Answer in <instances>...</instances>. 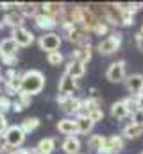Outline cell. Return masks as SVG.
<instances>
[{
    "label": "cell",
    "instance_id": "obj_34",
    "mask_svg": "<svg viewBox=\"0 0 143 154\" xmlns=\"http://www.w3.org/2000/svg\"><path fill=\"white\" fill-rule=\"evenodd\" d=\"M7 129H9V125H7V118H5V115L0 111V136H4V134L7 133Z\"/></svg>",
    "mask_w": 143,
    "mask_h": 154
},
{
    "label": "cell",
    "instance_id": "obj_28",
    "mask_svg": "<svg viewBox=\"0 0 143 154\" xmlns=\"http://www.w3.org/2000/svg\"><path fill=\"white\" fill-rule=\"evenodd\" d=\"M63 59H65V56L57 50V52H50V54H47V63L48 65H52V66H59L61 63H63Z\"/></svg>",
    "mask_w": 143,
    "mask_h": 154
},
{
    "label": "cell",
    "instance_id": "obj_11",
    "mask_svg": "<svg viewBox=\"0 0 143 154\" xmlns=\"http://www.w3.org/2000/svg\"><path fill=\"white\" fill-rule=\"evenodd\" d=\"M125 88L132 97H138L143 90V75L141 74H132L125 79Z\"/></svg>",
    "mask_w": 143,
    "mask_h": 154
},
{
    "label": "cell",
    "instance_id": "obj_42",
    "mask_svg": "<svg viewBox=\"0 0 143 154\" xmlns=\"http://www.w3.org/2000/svg\"><path fill=\"white\" fill-rule=\"evenodd\" d=\"M2 77H4V75H2V72H0V82H2Z\"/></svg>",
    "mask_w": 143,
    "mask_h": 154
},
{
    "label": "cell",
    "instance_id": "obj_23",
    "mask_svg": "<svg viewBox=\"0 0 143 154\" xmlns=\"http://www.w3.org/2000/svg\"><path fill=\"white\" fill-rule=\"evenodd\" d=\"M38 152L39 154H52L54 149H56V140L54 138H41L36 145Z\"/></svg>",
    "mask_w": 143,
    "mask_h": 154
},
{
    "label": "cell",
    "instance_id": "obj_36",
    "mask_svg": "<svg viewBox=\"0 0 143 154\" xmlns=\"http://www.w3.org/2000/svg\"><path fill=\"white\" fill-rule=\"evenodd\" d=\"M132 124H136V125H143V108L132 115Z\"/></svg>",
    "mask_w": 143,
    "mask_h": 154
},
{
    "label": "cell",
    "instance_id": "obj_17",
    "mask_svg": "<svg viewBox=\"0 0 143 154\" xmlns=\"http://www.w3.org/2000/svg\"><path fill=\"white\" fill-rule=\"evenodd\" d=\"M65 72L68 75H72L73 79H81V77H84V74H86V65L81 63V61H70L66 65V70Z\"/></svg>",
    "mask_w": 143,
    "mask_h": 154
},
{
    "label": "cell",
    "instance_id": "obj_14",
    "mask_svg": "<svg viewBox=\"0 0 143 154\" xmlns=\"http://www.w3.org/2000/svg\"><path fill=\"white\" fill-rule=\"evenodd\" d=\"M18 43L13 38H5L0 41V56L2 57H11V56H16L18 52Z\"/></svg>",
    "mask_w": 143,
    "mask_h": 154
},
{
    "label": "cell",
    "instance_id": "obj_25",
    "mask_svg": "<svg viewBox=\"0 0 143 154\" xmlns=\"http://www.w3.org/2000/svg\"><path fill=\"white\" fill-rule=\"evenodd\" d=\"M39 9H41V5H38V4H22V7H20L22 14H23L25 18H27V16H32V20L41 13Z\"/></svg>",
    "mask_w": 143,
    "mask_h": 154
},
{
    "label": "cell",
    "instance_id": "obj_12",
    "mask_svg": "<svg viewBox=\"0 0 143 154\" xmlns=\"http://www.w3.org/2000/svg\"><path fill=\"white\" fill-rule=\"evenodd\" d=\"M57 131L66 134V136H75L79 133V127H77V122L75 118H63L57 122Z\"/></svg>",
    "mask_w": 143,
    "mask_h": 154
},
{
    "label": "cell",
    "instance_id": "obj_26",
    "mask_svg": "<svg viewBox=\"0 0 143 154\" xmlns=\"http://www.w3.org/2000/svg\"><path fill=\"white\" fill-rule=\"evenodd\" d=\"M123 100H125V106H127V109H129L131 116L134 115L136 111H140V109L143 108V102L140 100V99H138V97H132V95H131L129 99H123Z\"/></svg>",
    "mask_w": 143,
    "mask_h": 154
},
{
    "label": "cell",
    "instance_id": "obj_13",
    "mask_svg": "<svg viewBox=\"0 0 143 154\" xmlns=\"http://www.w3.org/2000/svg\"><path fill=\"white\" fill-rule=\"evenodd\" d=\"M65 9H66V5H65V4H59V2H47V4H41V13L50 14V16H54V18H57V20H59V16L65 13Z\"/></svg>",
    "mask_w": 143,
    "mask_h": 154
},
{
    "label": "cell",
    "instance_id": "obj_18",
    "mask_svg": "<svg viewBox=\"0 0 143 154\" xmlns=\"http://www.w3.org/2000/svg\"><path fill=\"white\" fill-rule=\"evenodd\" d=\"M61 149H63V152H66V154H79V151H81V140L77 136H66L63 145H61Z\"/></svg>",
    "mask_w": 143,
    "mask_h": 154
},
{
    "label": "cell",
    "instance_id": "obj_10",
    "mask_svg": "<svg viewBox=\"0 0 143 154\" xmlns=\"http://www.w3.org/2000/svg\"><path fill=\"white\" fill-rule=\"evenodd\" d=\"M57 90H59V95H63V97H72V93L77 90V79H73L72 75H68V74L65 72L63 77L59 79Z\"/></svg>",
    "mask_w": 143,
    "mask_h": 154
},
{
    "label": "cell",
    "instance_id": "obj_1",
    "mask_svg": "<svg viewBox=\"0 0 143 154\" xmlns=\"http://www.w3.org/2000/svg\"><path fill=\"white\" fill-rule=\"evenodd\" d=\"M43 88H45V75L39 70H27L22 74V91L32 97L41 93Z\"/></svg>",
    "mask_w": 143,
    "mask_h": 154
},
{
    "label": "cell",
    "instance_id": "obj_7",
    "mask_svg": "<svg viewBox=\"0 0 143 154\" xmlns=\"http://www.w3.org/2000/svg\"><path fill=\"white\" fill-rule=\"evenodd\" d=\"M4 136H5L9 147L18 149V147L25 142V136H27V134L23 133V129H22L20 125H9V129H7V133H5Z\"/></svg>",
    "mask_w": 143,
    "mask_h": 154
},
{
    "label": "cell",
    "instance_id": "obj_37",
    "mask_svg": "<svg viewBox=\"0 0 143 154\" xmlns=\"http://www.w3.org/2000/svg\"><path fill=\"white\" fill-rule=\"evenodd\" d=\"M9 151V143L5 140V136H0V154L2 152H7Z\"/></svg>",
    "mask_w": 143,
    "mask_h": 154
},
{
    "label": "cell",
    "instance_id": "obj_4",
    "mask_svg": "<svg viewBox=\"0 0 143 154\" xmlns=\"http://www.w3.org/2000/svg\"><path fill=\"white\" fill-rule=\"evenodd\" d=\"M106 79L109 82H122L127 79V66H125V61L120 59V61H114L107 66L106 70Z\"/></svg>",
    "mask_w": 143,
    "mask_h": 154
},
{
    "label": "cell",
    "instance_id": "obj_3",
    "mask_svg": "<svg viewBox=\"0 0 143 154\" xmlns=\"http://www.w3.org/2000/svg\"><path fill=\"white\" fill-rule=\"evenodd\" d=\"M57 104H59V108L63 109V113L65 115H81L82 113V99H79V97H63V95H57Z\"/></svg>",
    "mask_w": 143,
    "mask_h": 154
},
{
    "label": "cell",
    "instance_id": "obj_8",
    "mask_svg": "<svg viewBox=\"0 0 143 154\" xmlns=\"http://www.w3.org/2000/svg\"><path fill=\"white\" fill-rule=\"evenodd\" d=\"M11 38L18 43V47H31L34 43V34L32 31L25 29V27H18L11 31Z\"/></svg>",
    "mask_w": 143,
    "mask_h": 154
},
{
    "label": "cell",
    "instance_id": "obj_35",
    "mask_svg": "<svg viewBox=\"0 0 143 154\" xmlns=\"http://www.w3.org/2000/svg\"><path fill=\"white\" fill-rule=\"evenodd\" d=\"M2 63L7 65L9 68H14V65H18V56H11V57H2Z\"/></svg>",
    "mask_w": 143,
    "mask_h": 154
},
{
    "label": "cell",
    "instance_id": "obj_39",
    "mask_svg": "<svg viewBox=\"0 0 143 154\" xmlns=\"http://www.w3.org/2000/svg\"><path fill=\"white\" fill-rule=\"evenodd\" d=\"M134 39H136V45H138V48H141V50H143V34H141V32H138V34L134 36Z\"/></svg>",
    "mask_w": 143,
    "mask_h": 154
},
{
    "label": "cell",
    "instance_id": "obj_33",
    "mask_svg": "<svg viewBox=\"0 0 143 154\" xmlns=\"http://www.w3.org/2000/svg\"><path fill=\"white\" fill-rule=\"evenodd\" d=\"M0 7H2V11H16V9L22 7V4H18V2H2Z\"/></svg>",
    "mask_w": 143,
    "mask_h": 154
},
{
    "label": "cell",
    "instance_id": "obj_24",
    "mask_svg": "<svg viewBox=\"0 0 143 154\" xmlns=\"http://www.w3.org/2000/svg\"><path fill=\"white\" fill-rule=\"evenodd\" d=\"M39 118L38 116H27V118H23V122L20 124V127L23 129V133L25 134H31L32 131H36L38 127H39Z\"/></svg>",
    "mask_w": 143,
    "mask_h": 154
},
{
    "label": "cell",
    "instance_id": "obj_22",
    "mask_svg": "<svg viewBox=\"0 0 143 154\" xmlns=\"http://www.w3.org/2000/svg\"><path fill=\"white\" fill-rule=\"evenodd\" d=\"M143 134V125H136V124H127L125 127H123V131H122V136L123 138H127V140H134V138H138V136H141Z\"/></svg>",
    "mask_w": 143,
    "mask_h": 154
},
{
    "label": "cell",
    "instance_id": "obj_31",
    "mask_svg": "<svg viewBox=\"0 0 143 154\" xmlns=\"http://www.w3.org/2000/svg\"><path fill=\"white\" fill-rule=\"evenodd\" d=\"M107 32H109V25H107L106 22H99L97 27H95V31H93V34H97V36H104Z\"/></svg>",
    "mask_w": 143,
    "mask_h": 154
},
{
    "label": "cell",
    "instance_id": "obj_2",
    "mask_svg": "<svg viewBox=\"0 0 143 154\" xmlns=\"http://www.w3.org/2000/svg\"><path fill=\"white\" fill-rule=\"evenodd\" d=\"M122 39H123V34L114 31V32H111L107 38H104L99 45H97V50H99L102 56H111V54H114V52L120 50Z\"/></svg>",
    "mask_w": 143,
    "mask_h": 154
},
{
    "label": "cell",
    "instance_id": "obj_43",
    "mask_svg": "<svg viewBox=\"0 0 143 154\" xmlns=\"http://www.w3.org/2000/svg\"><path fill=\"white\" fill-rule=\"evenodd\" d=\"M141 34H143V25H141Z\"/></svg>",
    "mask_w": 143,
    "mask_h": 154
},
{
    "label": "cell",
    "instance_id": "obj_21",
    "mask_svg": "<svg viewBox=\"0 0 143 154\" xmlns=\"http://www.w3.org/2000/svg\"><path fill=\"white\" fill-rule=\"evenodd\" d=\"M75 122H77V127H79V133L81 134H90L93 131V122L88 118L86 115H77L75 116Z\"/></svg>",
    "mask_w": 143,
    "mask_h": 154
},
{
    "label": "cell",
    "instance_id": "obj_32",
    "mask_svg": "<svg viewBox=\"0 0 143 154\" xmlns=\"http://www.w3.org/2000/svg\"><path fill=\"white\" fill-rule=\"evenodd\" d=\"M88 118H90L93 124L104 120V111H102V108H100V109H95V111H91V113H88Z\"/></svg>",
    "mask_w": 143,
    "mask_h": 154
},
{
    "label": "cell",
    "instance_id": "obj_5",
    "mask_svg": "<svg viewBox=\"0 0 143 154\" xmlns=\"http://www.w3.org/2000/svg\"><path fill=\"white\" fill-rule=\"evenodd\" d=\"M61 43H63V39H61V36H59L57 32H45L43 36H39V39H38L39 48L45 50L47 54L57 52L59 47H61Z\"/></svg>",
    "mask_w": 143,
    "mask_h": 154
},
{
    "label": "cell",
    "instance_id": "obj_38",
    "mask_svg": "<svg viewBox=\"0 0 143 154\" xmlns=\"http://www.w3.org/2000/svg\"><path fill=\"white\" fill-rule=\"evenodd\" d=\"M11 109H13L14 113H22V111H23L25 108H23V106H22V104L18 102V100H13V108H11Z\"/></svg>",
    "mask_w": 143,
    "mask_h": 154
},
{
    "label": "cell",
    "instance_id": "obj_16",
    "mask_svg": "<svg viewBox=\"0 0 143 154\" xmlns=\"http://www.w3.org/2000/svg\"><path fill=\"white\" fill-rule=\"evenodd\" d=\"M23 20H25V16L22 14L20 9H16V11H9V13L5 14V25H9L11 29L23 27Z\"/></svg>",
    "mask_w": 143,
    "mask_h": 154
},
{
    "label": "cell",
    "instance_id": "obj_40",
    "mask_svg": "<svg viewBox=\"0 0 143 154\" xmlns=\"http://www.w3.org/2000/svg\"><path fill=\"white\" fill-rule=\"evenodd\" d=\"M4 25H5V13L0 9V29H2Z\"/></svg>",
    "mask_w": 143,
    "mask_h": 154
},
{
    "label": "cell",
    "instance_id": "obj_44",
    "mask_svg": "<svg viewBox=\"0 0 143 154\" xmlns=\"http://www.w3.org/2000/svg\"><path fill=\"white\" fill-rule=\"evenodd\" d=\"M79 154H81V152H79Z\"/></svg>",
    "mask_w": 143,
    "mask_h": 154
},
{
    "label": "cell",
    "instance_id": "obj_41",
    "mask_svg": "<svg viewBox=\"0 0 143 154\" xmlns=\"http://www.w3.org/2000/svg\"><path fill=\"white\" fill-rule=\"evenodd\" d=\"M138 99H140V100H141V102H143V90H141V91H140V95H138Z\"/></svg>",
    "mask_w": 143,
    "mask_h": 154
},
{
    "label": "cell",
    "instance_id": "obj_29",
    "mask_svg": "<svg viewBox=\"0 0 143 154\" xmlns=\"http://www.w3.org/2000/svg\"><path fill=\"white\" fill-rule=\"evenodd\" d=\"M16 100L23 106V108H29L31 106V100H32V97L29 95V93H25V91H20L18 95H16Z\"/></svg>",
    "mask_w": 143,
    "mask_h": 154
},
{
    "label": "cell",
    "instance_id": "obj_45",
    "mask_svg": "<svg viewBox=\"0 0 143 154\" xmlns=\"http://www.w3.org/2000/svg\"><path fill=\"white\" fill-rule=\"evenodd\" d=\"M141 154H143V152H141Z\"/></svg>",
    "mask_w": 143,
    "mask_h": 154
},
{
    "label": "cell",
    "instance_id": "obj_15",
    "mask_svg": "<svg viewBox=\"0 0 143 154\" xmlns=\"http://www.w3.org/2000/svg\"><path fill=\"white\" fill-rule=\"evenodd\" d=\"M91 45H84V47H79L77 50H73L70 56V61H81V63H88L91 59Z\"/></svg>",
    "mask_w": 143,
    "mask_h": 154
},
{
    "label": "cell",
    "instance_id": "obj_19",
    "mask_svg": "<svg viewBox=\"0 0 143 154\" xmlns=\"http://www.w3.org/2000/svg\"><path fill=\"white\" fill-rule=\"evenodd\" d=\"M129 115H131V113H129V109H127V106H125V100H118V102H114V104L111 106V116H113V118L123 120V118H127Z\"/></svg>",
    "mask_w": 143,
    "mask_h": 154
},
{
    "label": "cell",
    "instance_id": "obj_6",
    "mask_svg": "<svg viewBox=\"0 0 143 154\" xmlns=\"http://www.w3.org/2000/svg\"><path fill=\"white\" fill-rule=\"evenodd\" d=\"M123 136H118V134H113V136H106L102 147L99 154H118L120 151H123Z\"/></svg>",
    "mask_w": 143,
    "mask_h": 154
},
{
    "label": "cell",
    "instance_id": "obj_9",
    "mask_svg": "<svg viewBox=\"0 0 143 154\" xmlns=\"http://www.w3.org/2000/svg\"><path fill=\"white\" fill-rule=\"evenodd\" d=\"M34 23L38 29H41V31H45V32H52L56 27H57V18H54V16H50V14H45V13H39L38 16L34 18Z\"/></svg>",
    "mask_w": 143,
    "mask_h": 154
},
{
    "label": "cell",
    "instance_id": "obj_30",
    "mask_svg": "<svg viewBox=\"0 0 143 154\" xmlns=\"http://www.w3.org/2000/svg\"><path fill=\"white\" fill-rule=\"evenodd\" d=\"M11 108H13V100H11L7 95H0V111L5 113V111H9Z\"/></svg>",
    "mask_w": 143,
    "mask_h": 154
},
{
    "label": "cell",
    "instance_id": "obj_27",
    "mask_svg": "<svg viewBox=\"0 0 143 154\" xmlns=\"http://www.w3.org/2000/svg\"><path fill=\"white\" fill-rule=\"evenodd\" d=\"M104 140H106V136H102V134H93V136H90V140H88V147H90L91 151L99 152L100 147H102V143H104Z\"/></svg>",
    "mask_w": 143,
    "mask_h": 154
},
{
    "label": "cell",
    "instance_id": "obj_20",
    "mask_svg": "<svg viewBox=\"0 0 143 154\" xmlns=\"http://www.w3.org/2000/svg\"><path fill=\"white\" fill-rule=\"evenodd\" d=\"M100 108H102V100L99 97H88V99L82 100V113L81 115L88 116V113H91L95 109H100Z\"/></svg>",
    "mask_w": 143,
    "mask_h": 154
}]
</instances>
